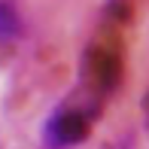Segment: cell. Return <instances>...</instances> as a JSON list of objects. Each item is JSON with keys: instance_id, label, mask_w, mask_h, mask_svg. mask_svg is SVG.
I'll return each mask as SVG.
<instances>
[{"instance_id": "7a4b0ae2", "label": "cell", "mask_w": 149, "mask_h": 149, "mask_svg": "<svg viewBox=\"0 0 149 149\" xmlns=\"http://www.w3.org/2000/svg\"><path fill=\"white\" fill-rule=\"evenodd\" d=\"M85 79H88V85L94 88L97 97H104V94L116 91V85L122 82V55L119 49H110V46H91L88 52H85Z\"/></svg>"}, {"instance_id": "3957f363", "label": "cell", "mask_w": 149, "mask_h": 149, "mask_svg": "<svg viewBox=\"0 0 149 149\" xmlns=\"http://www.w3.org/2000/svg\"><path fill=\"white\" fill-rule=\"evenodd\" d=\"M22 37V15L12 0H0V43H12Z\"/></svg>"}, {"instance_id": "6da1fadb", "label": "cell", "mask_w": 149, "mask_h": 149, "mask_svg": "<svg viewBox=\"0 0 149 149\" xmlns=\"http://www.w3.org/2000/svg\"><path fill=\"white\" fill-rule=\"evenodd\" d=\"M100 104H61L43 125V143L49 149H73L91 134Z\"/></svg>"}]
</instances>
